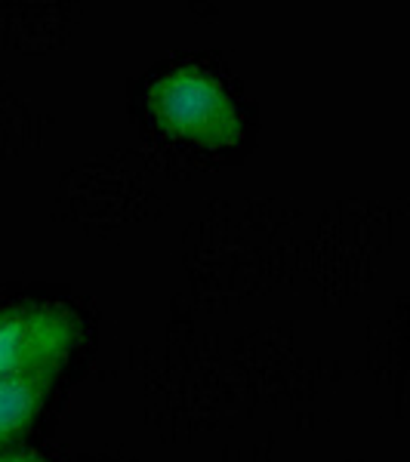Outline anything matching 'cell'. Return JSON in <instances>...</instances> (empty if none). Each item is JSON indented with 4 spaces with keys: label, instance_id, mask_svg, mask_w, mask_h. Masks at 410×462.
<instances>
[{
    "label": "cell",
    "instance_id": "1",
    "mask_svg": "<svg viewBox=\"0 0 410 462\" xmlns=\"http://www.w3.org/2000/svg\"><path fill=\"white\" fill-rule=\"evenodd\" d=\"M148 111L167 136L222 152L244 139V124L228 89L198 65H179L148 87Z\"/></svg>",
    "mask_w": 410,
    "mask_h": 462
},
{
    "label": "cell",
    "instance_id": "2",
    "mask_svg": "<svg viewBox=\"0 0 410 462\" xmlns=\"http://www.w3.org/2000/svg\"><path fill=\"white\" fill-rule=\"evenodd\" d=\"M84 339V324L62 305L0 309V379L59 374Z\"/></svg>",
    "mask_w": 410,
    "mask_h": 462
},
{
    "label": "cell",
    "instance_id": "3",
    "mask_svg": "<svg viewBox=\"0 0 410 462\" xmlns=\"http://www.w3.org/2000/svg\"><path fill=\"white\" fill-rule=\"evenodd\" d=\"M56 374L4 376L0 379V447L32 429L53 392Z\"/></svg>",
    "mask_w": 410,
    "mask_h": 462
},
{
    "label": "cell",
    "instance_id": "4",
    "mask_svg": "<svg viewBox=\"0 0 410 462\" xmlns=\"http://www.w3.org/2000/svg\"><path fill=\"white\" fill-rule=\"evenodd\" d=\"M0 462H50L37 453H0Z\"/></svg>",
    "mask_w": 410,
    "mask_h": 462
}]
</instances>
